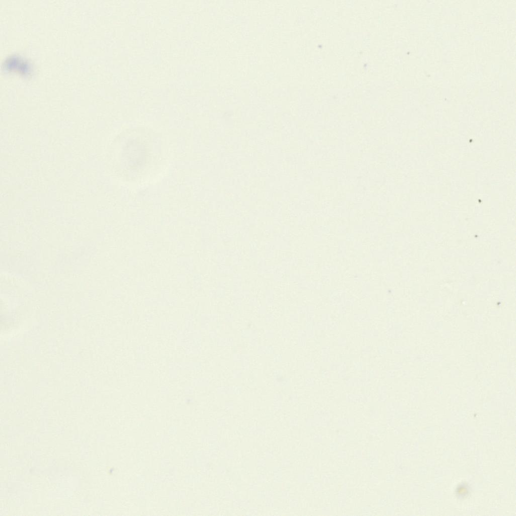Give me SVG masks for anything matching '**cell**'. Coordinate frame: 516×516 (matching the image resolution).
Listing matches in <instances>:
<instances>
[{
  "mask_svg": "<svg viewBox=\"0 0 516 516\" xmlns=\"http://www.w3.org/2000/svg\"><path fill=\"white\" fill-rule=\"evenodd\" d=\"M131 141L126 145L127 150V157H129V164L131 166L137 167L144 164L145 151L144 147L137 142Z\"/></svg>",
  "mask_w": 516,
  "mask_h": 516,
  "instance_id": "6da1fadb",
  "label": "cell"
}]
</instances>
